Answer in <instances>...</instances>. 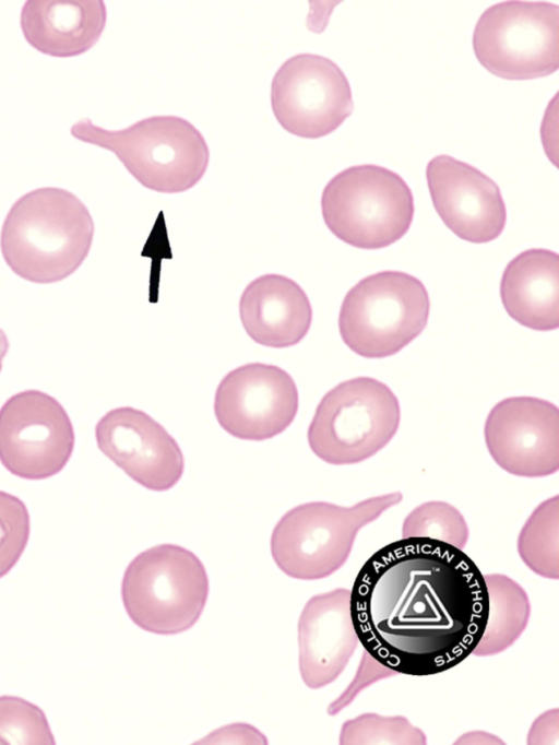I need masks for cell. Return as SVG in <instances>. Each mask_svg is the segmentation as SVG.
<instances>
[{"label":"cell","instance_id":"6da1fadb","mask_svg":"<svg viewBox=\"0 0 559 745\" xmlns=\"http://www.w3.org/2000/svg\"><path fill=\"white\" fill-rule=\"evenodd\" d=\"M364 650L396 674L429 676L471 655L488 617L477 565L448 543L405 537L373 553L349 590Z\"/></svg>","mask_w":559,"mask_h":745},{"label":"cell","instance_id":"7a4b0ae2","mask_svg":"<svg viewBox=\"0 0 559 745\" xmlns=\"http://www.w3.org/2000/svg\"><path fill=\"white\" fill-rule=\"evenodd\" d=\"M93 236L94 222L86 205L66 189L45 187L13 203L1 228L0 248L16 275L48 284L79 269Z\"/></svg>","mask_w":559,"mask_h":745},{"label":"cell","instance_id":"3957f363","mask_svg":"<svg viewBox=\"0 0 559 745\" xmlns=\"http://www.w3.org/2000/svg\"><path fill=\"white\" fill-rule=\"evenodd\" d=\"M71 134L115 153L127 170L147 189L178 193L205 174L210 152L201 132L177 116H154L122 130H107L85 118Z\"/></svg>","mask_w":559,"mask_h":745},{"label":"cell","instance_id":"277c9868","mask_svg":"<svg viewBox=\"0 0 559 745\" xmlns=\"http://www.w3.org/2000/svg\"><path fill=\"white\" fill-rule=\"evenodd\" d=\"M403 499L400 492L371 497L350 507L311 501L288 510L271 535V554L287 576L318 580L348 559L357 533Z\"/></svg>","mask_w":559,"mask_h":745},{"label":"cell","instance_id":"5b68a950","mask_svg":"<svg viewBox=\"0 0 559 745\" xmlns=\"http://www.w3.org/2000/svg\"><path fill=\"white\" fill-rule=\"evenodd\" d=\"M207 595L209 578L200 558L169 543L136 555L121 582L123 606L131 620L156 635H176L191 628Z\"/></svg>","mask_w":559,"mask_h":745},{"label":"cell","instance_id":"8992f818","mask_svg":"<svg viewBox=\"0 0 559 745\" xmlns=\"http://www.w3.org/2000/svg\"><path fill=\"white\" fill-rule=\"evenodd\" d=\"M321 211L328 228L342 241L361 249H379L407 233L414 217V199L399 174L379 165H356L326 184Z\"/></svg>","mask_w":559,"mask_h":745},{"label":"cell","instance_id":"52a82bcc","mask_svg":"<svg viewBox=\"0 0 559 745\" xmlns=\"http://www.w3.org/2000/svg\"><path fill=\"white\" fill-rule=\"evenodd\" d=\"M430 301L417 277L400 271L368 275L345 295L338 316L343 342L366 358L396 354L426 328Z\"/></svg>","mask_w":559,"mask_h":745},{"label":"cell","instance_id":"ba28073f","mask_svg":"<svg viewBox=\"0 0 559 745\" xmlns=\"http://www.w3.org/2000/svg\"><path fill=\"white\" fill-rule=\"evenodd\" d=\"M400 421V403L393 391L374 378L357 377L323 395L308 427V444L326 463L355 464L384 448Z\"/></svg>","mask_w":559,"mask_h":745},{"label":"cell","instance_id":"9c48e42d","mask_svg":"<svg viewBox=\"0 0 559 745\" xmlns=\"http://www.w3.org/2000/svg\"><path fill=\"white\" fill-rule=\"evenodd\" d=\"M473 48L493 75L530 80L559 67V7L549 1L508 0L478 19Z\"/></svg>","mask_w":559,"mask_h":745},{"label":"cell","instance_id":"30bf717a","mask_svg":"<svg viewBox=\"0 0 559 745\" xmlns=\"http://www.w3.org/2000/svg\"><path fill=\"white\" fill-rule=\"evenodd\" d=\"M74 441L67 411L46 392L21 391L0 407V462L15 476L37 481L58 474Z\"/></svg>","mask_w":559,"mask_h":745},{"label":"cell","instance_id":"8fae6325","mask_svg":"<svg viewBox=\"0 0 559 745\" xmlns=\"http://www.w3.org/2000/svg\"><path fill=\"white\" fill-rule=\"evenodd\" d=\"M271 105L286 131L308 139L333 132L354 110L344 72L316 54L296 55L280 67L272 80Z\"/></svg>","mask_w":559,"mask_h":745},{"label":"cell","instance_id":"7c38bea8","mask_svg":"<svg viewBox=\"0 0 559 745\" xmlns=\"http://www.w3.org/2000/svg\"><path fill=\"white\" fill-rule=\"evenodd\" d=\"M299 394L293 377L278 366L249 363L224 376L214 414L233 437L261 441L282 434L295 419Z\"/></svg>","mask_w":559,"mask_h":745},{"label":"cell","instance_id":"4fadbf2b","mask_svg":"<svg viewBox=\"0 0 559 745\" xmlns=\"http://www.w3.org/2000/svg\"><path fill=\"white\" fill-rule=\"evenodd\" d=\"M484 436L493 461L510 474L542 477L559 469V410L549 401L511 397L498 402Z\"/></svg>","mask_w":559,"mask_h":745},{"label":"cell","instance_id":"5bb4252c","mask_svg":"<svg viewBox=\"0 0 559 745\" xmlns=\"http://www.w3.org/2000/svg\"><path fill=\"white\" fill-rule=\"evenodd\" d=\"M95 438L108 459L150 490H168L183 474L185 459L176 439L141 410H110L97 422Z\"/></svg>","mask_w":559,"mask_h":745},{"label":"cell","instance_id":"9a60e30c","mask_svg":"<svg viewBox=\"0 0 559 745\" xmlns=\"http://www.w3.org/2000/svg\"><path fill=\"white\" fill-rule=\"evenodd\" d=\"M433 206L457 237L483 244L496 239L507 222L498 185L474 166L442 154L426 168Z\"/></svg>","mask_w":559,"mask_h":745},{"label":"cell","instance_id":"2e32d148","mask_svg":"<svg viewBox=\"0 0 559 745\" xmlns=\"http://www.w3.org/2000/svg\"><path fill=\"white\" fill-rule=\"evenodd\" d=\"M299 670L312 689L334 682L359 645L349 605V590L313 595L298 622Z\"/></svg>","mask_w":559,"mask_h":745},{"label":"cell","instance_id":"e0dca14e","mask_svg":"<svg viewBox=\"0 0 559 745\" xmlns=\"http://www.w3.org/2000/svg\"><path fill=\"white\" fill-rule=\"evenodd\" d=\"M240 320L258 344L283 348L298 344L312 321L310 300L294 280L264 274L250 282L239 301Z\"/></svg>","mask_w":559,"mask_h":745},{"label":"cell","instance_id":"ac0fdd59","mask_svg":"<svg viewBox=\"0 0 559 745\" xmlns=\"http://www.w3.org/2000/svg\"><path fill=\"white\" fill-rule=\"evenodd\" d=\"M106 17L102 0H28L20 22L31 46L48 56L68 58L96 44Z\"/></svg>","mask_w":559,"mask_h":745},{"label":"cell","instance_id":"d6986e66","mask_svg":"<svg viewBox=\"0 0 559 745\" xmlns=\"http://www.w3.org/2000/svg\"><path fill=\"white\" fill-rule=\"evenodd\" d=\"M506 311L520 324L550 331L559 327V256L528 249L506 267L500 283Z\"/></svg>","mask_w":559,"mask_h":745},{"label":"cell","instance_id":"ffe728a7","mask_svg":"<svg viewBox=\"0 0 559 745\" xmlns=\"http://www.w3.org/2000/svg\"><path fill=\"white\" fill-rule=\"evenodd\" d=\"M488 592V617L484 634L472 654L493 655L507 650L525 630L531 603L525 590L501 573L484 575Z\"/></svg>","mask_w":559,"mask_h":745},{"label":"cell","instance_id":"44dd1931","mask_svg":"<svg viewBox=\"0 0 559 745\" xmlns=\"http://www.w3.org/2000/svg\"><path fill=\"white\" fill-rule=\"evenodd\" d=\"M559 498L543 501L524 523L518 539V552L523 563L535 573L559 577Z\"/></svg>","mask_w":559,"mask_h":745},{"label":"cell","instance_id":"7402d4cb","mask_svg":"<svg viewBox=\"0 0 559 745\" xmlns=\"http://www.w3.org/2000/svg\"><path fill=\"white\" fill-rule=\"evenodd\" d=\"M468 527L463 515L445 501H427L414 508L404 519L402 537H426L463 549L468 541Z\"/></svg>","mask_w":559,"mask_h":745},{"label":"cell","instance_id":"603a6c76","mask_svg":"<svg viewBox=\"0 0 559 745\" xmlns=\"http://www.w3.org/2000/svg\"><path fill=\"white\" fill-rule=\"evenodd\" d=\"M340 743L426 744V735L405 717H382L377 713H362L343 724Z\"/></svg>","mask_w":559,"mask_h":745},{"label":"cell","instance_id":"cb8c5ba5","mask_svg":"<svg viewBox=\"0 0 559 745\" xmlns=\"http://www.w3.org/2000/svg\"><path fill=\"white\" fill-rule=\"evenodd\" d=\"M44 711L15 696L0 697V744H53Z\"/></svg>","mask_w":559,"mask_h":745},{"label":"cell","instance_id":"d4e9b609","mask_svg":"<svg viewBox=\"0 0 559 745\" xmlns=\"http://www.w3.org/2000/svg\"><path fill=\"white\" fill-rule=\"evenodd\" d=\"M31 521L25 504L0 490V578L21 558L29 537Z\"/></svg>","mask_w":559,"mask_h":745},{"label":"cell","instance_id":"484cf974","mask_svg":"<svg viewBox=\"0 0 559 745\" xmlns=\"http://www.w3.org/2000/svg\"><path fill=\"white\" fill-rule=\"evenodd\" d=\"M395 674V672L380 664L364 650L358 671L352 684L340 698L331 703V707L329 708L330 714H335L348 706V703L354 700L357 694H359V691L370 684Z\"/></svg>","mask_w":559,"mask_h":745},{"label":"cell","instance_id":"4316f807","mask_svg":"<svg viewBox=\"0 0 559 745\" xmlns=\"http://www.w3.org/2000/svg\"><path fill=\"white\" fill-rule=\"evenodd\" d=\"M9 341L2 329H0V371L2 368V360L8 352Z\"/></svg>","mask_w":559,"mask_h":745}]
</instances>
